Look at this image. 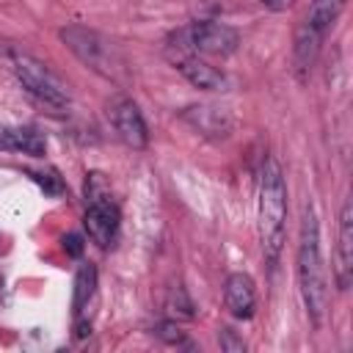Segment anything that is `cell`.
<instances>
[{"instance_id":"cell-1","label":"cell","mask_w":353,"mask_h":353,"mask_svg":"<svg viewBox=\"0 0 353 353\" xmlns=\"http://www.w3.org/2000/svg\"><path fill=\"white\" fill-rule=\"evenodd\" d=\"M298 287L303 306L314 325L323 323L328 309V281H325V265L320 251V223L317 212L309 204L301 221V240H298Z\"/></svg>"},{"instance_id":"cell-2","label":"cell","mask_w":353,"mask_h":353,"mask_svg":"<svg viewBox=\"0 0 353 353\" xmlns=\"http://www.w3.org/2000/svg\"><path fill=\"white\" fill-rule=\"evenodd\" d=\"M284 218H287V185L279 163L268 157L259 174V245L270 265H276L284 245Z\"/></svg>"},{"instance_id":"cell-3","label":"cell","mask_w":353,"mask_h":353,"mask_svg":"<svg viewBox=\"0 0 353 353\" xmlns=\"http://www.w3.org/2000/svg\"><path fill=\"white\" fill-rule=\"evenodd\" d=\"M61 41L74 52V58L80 63H85L91 72H97L99 77L124 85L130 80V63L124 58V52L102 33L85 28V25H66L61 28Z\"/></svg>"},{"instance_id":"cell-4","label":"cell","mask_w":353,"mask_h":353,"mask_svg":"<svg viewBox=\"0 0 353 353\" xmlns=\"http://www.w3.org/2000/svg\"><path fill=\"white\" fill-rule=\"evenodd\" d=\"M176 41L179 50H190V52H201V55H232L240 44V36L234 28L223 25V22H212V19H201V22H193L188 25L185 30L176 33Z\"/></svg>"},{"instance_id":"cell-5","label":"cell","mask_w":353,"mask_h":353,"mask_svg":"<svg viewBox=\"0 0 353 353\" xmlns=\"http://www.w3.org/2000/svg\"><path fill=\"white\" fill-rule=\"evenodd\" d=\"M11 63H14V72H17L19 83H22L36 99H41L44 105H52V108H66V105H69V91H66V85H63L61 77L52 74L41 61L17 52V55L11 58Z\"/></svg>"},{"instance_id":"cell-6","label":"cell","mask_w":353,"mask_h":353,"mask_svg":"<svg viewBox=\"0 0 353 353\" xmlns=\"http://www.w3.org/2000/svg\"><path fill=\"white\" fill-rule=\"evenodd\" d=\"M108 116H110V124L116 130V135L132 146V149H143L149 143V132H146V121L138 110V105L130 99V97H116L110 105H108Z\"/></svg>"},{"instance_id":"cell-7","label":"cell","mask_w":353,"mask_h":353,"mask_svg":"<svg viewBox=\"0 0 353 353\" xmlns=\"http://www.w3.org/2000/svg\"><path fill=\"white\" fill-rule=\"evenodd\" d=\"M119 221H121L119 207H116L108 196H105V199H94V201H88V210H85V215H83L85 232H88V237H91L99 248L113 245L116 232H119Z\"/></svg>"},{"instance_id":"cell-8","label":"cell","mask_w":353,"mask_h":353,"mask_svg":"<svg viewBox=\"0 0 353 353\" xmlns=\"http://www.w3.org/2000/svg\"><path fill=\"white\" fill-rule=\"evenodd\" d=\"M223 303L232 317L248 320L256 309V287L248 273H229L223 281Z\"/></svg>"},{"instance_id":"cell-9","label":"cell","mask_w":353,"mask_h":353,"mask_svg":"<svg viewBox=\"0 0 353 353\" xmlns=\"http://www.w3.org/2000/svg\"><path fill=\"white\" fill-rule=\"evenodd\" d=\"M176 69L193 88H201V91H226V85H229L226 74L221 69L210 66L207 61H201L199 55H182L176 61Z\"/></svg>"},{"instance_id":"cell-10","label":"cell","mask_w":353,"mask_h":353,"mask_svg":"<svg viewBox=\"0 0 353 353\" xmlns=\"http://www.w3.org/2000/svg\"><path fill=\"white\" fill-rule=\"evenodd\" d=\"M353 273V207L350 201L342 204L339 212V243H336V284L339 290L350 287Z\"/></svg>"},{"instance_id":"cell-11","label":"cell","mask_w":353,"mask_h":353,"mask_svg":"<svg viewBox=\"0 0 353 353\" xmlns=\"http://www.w3.org/2000/svg\"><path fill=\"white\" fill-rule=\"evenodd\" d=\"M0 149L41 157L47 152V141L36 127H0Z\"/></svg>"},{"instance_id":"cell-12","label":"cell","mask_w":353,"mask_h":353,"mask_svg":"<svg viewBox=\"0 0 353 353\" xmlns=\"http://www.w3.org/2000/svg\"><path fill=\"white\" fill-rule=\"evenodd\" d=\"M342 8H345V0H312L309 14H306V19H303L301 25H303L306 30H312L314 36L325 39V33H328V30L334 28V22L339 19Z\"/></svg>"},{"instance_id":"cell-13","label":"cell","mask_w":353,"mask_h":353,"mask_svg":"<svg viewBox=\"0 0 353 353\" xmlns=\"http://www.w3.org/2000/svg\"><path fill=\"white\" fill-rule=\"evenodd\" d=\"M185 119H188L201 135L223 138V135H229V130H232V119H229L226 110H221V108H190V110L185 113Z\"/></svg>"},{"instance_id":"cell-14","label":"cell","mask_w":353,"mask_h":353,"mask_svg":"<svg viewBox=\"0 0 353 353\" xmlns=\"http://www.w3.org/2000/svg\"><path fill=\"white\" fill-rule=\"evenodd\" d=\"M323 41H325V39H320V36H314L312 30H306L303 25H298V30H295V47H292V55H295V69H298L301 74H306V72L314 66V61H317V55H320Z\"/></svg>"},{"instance_id":"cell-15","label":"cell","mask_w":353,"mask_h":353,"mask_svg":"<svg viewBox=\"0 0 353 353\" xmlns=\"http://www.w3.org/2000/svg\"><path fill=\"white\" fill-rule=\"evenodd\" d=\"M94 290H97V268H94L91 262H85V265L77 270V276H74V295H72V309H74V314H80L83 306L94 298Z\"/></svg>"},{"instance_id":"cell-16","label":"cell","mask_w":353,"mask_h":353,"mask_svg":"<svg viewBox=\"0 0 353 353\" xmlns=\"http://www.w3.org/2000/svg\"><path fill=\"white\" fill-rule=\"evenodd\" d=\"M168 312H171L174 317H185V320H190V317H193V303H190V298H188V292H185L182 287L171 290Z\"/></svg>"},{"instance_id":"cell-17","label":"cell","mask_w":353,"mask_h":353,"mask_svg":"<svg viewBox=\"0 0 353 353\" xmlns=\"http://www.w3.org/2000/svg\"><path fill=\"white\" fill-rule=\"evenodd\" d=\"M218 342H221V350H226V353H243V350H245V342H243L232 328H221Z\"/></svg>"},{"instance_id":"cell-18","label":"cell","mask_w":353,"mask_h":353,"mask_svg":"<svg viewBox=\"0 0 353 353\" xmlns=\"http://www.w3.org/2000/svg\"><path fill=\"white\" fill-rule=\"evenodd\" d=\"M154 334H157L163 342H168V345H179V342L185 339V334L179 331L176 323H160V325L154 328Z\"/></svg>"},{"instance_id":"cell-19","label":"cell","mask_w":353,"mask_h":353,"mask_svg":"<svg viewBox=\"0 0 353 353\" xmlns=\"http://www.w3.org/2000/svg\"><path fill=\"white\" fill-rule=\"evenodd\" d=\"M36 179H39V182H41V188H44L47 193H52V196H58V193L63 190V185H61V179H58L55 174H47V179H44V174H39Z\"/></svg>"},{"instance_id":"cell-20","label":"cell","mask_w":353,"mask_h":353,"mask_svg":"<svg viewBox=\"0 0 353 353\" xmlns=\"http://www.w3.org/2000/svg\"><path fill=\"white\" fill-rule=\"evenodd\" d=\"M63 248H66V254L80 256V254H83V237H80V234H69V237H63Z\"/></svg>"},{"instance_id":"cell-21","label":"cell","mask_w":353,"mask_h":353,"mask_svg":"<svg viewBox=\"0 0 353 353\" xmlns=\"http://www.w3.org/2000/svg\"><path fill=\"white\" fill-rule=\"evenodd\" d=\"M292 3H295V0H262V6H265L268 11H287Z\"/></svg>"}]
</instances>
